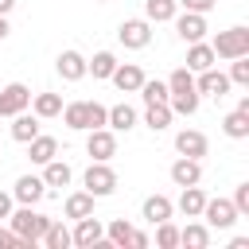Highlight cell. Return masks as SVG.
<instances>
[{"label": "cell", "mask_w": 249, "mask_h": 249, "mask_svg": "<svg viewBox=\"0 0 249 249\" xmlns=\"http://www.w3.org/2000/svg\"><path fill=\"white\" fill-rule=\"evenodd\" d=\"M144 124H148L152 132H163V128L171 124V109H167V101H160V105H148V113H144Z\"/></svg>", "instance_id": "d6a6232c"}, {"label": "cell", "mask_w": 249, "mask_h": 249, "mask_svg": "<svg viewBox=\"0 0 249 249\" xmlns=\"http://www.w3.org/2000/svg\"><path fill=\"white\" fill-rule=\"evenodd\" d=\"M31 109H35L39 121L58 117V113H62V97H58V93H35V97H31Z\"/></svg>", "instance_id": "cb8c5ba5"}, {"label": "cell", "mask_w": 249, "mask_h": 249, "mask_svg": "<svg viewBox=\"0 0 249 249\" xmlns=\"http://www.w3.org/2000/svg\"><path fill=\"white\" fill-rule=\"evenodd\" d=\"M86 152H89L93 160H105V163H109V160L117 156V136H113V128H105V124H101V128H89Z\"/></svg>", "instance_id": "8992f818"}, {"label": "cell", "mask_w": 249, "mask_h": 249, "mask_svg": "<svg viewBox=\"0 0 249 249\" xmlns=\"http://www.w3.org/2000/svg\"><path fill=\"white\" fill-rule=\"evenodd\" d=\"M198 218H206V226H214V230H230L241 214L233 210V202L230 198H206V206H202V214Z\"/></svg>", "instance_id": "277c9868"}, {"label": "cell", "mask_w": 249, "mask_h": 249, "mask_svg": "<svg viewBox=\"0 0 249 249\" xmlns=\"http://www.w3.org/2000/svg\"><path fill=\"white\" fill-rule=\"evenodd\" d=\"M105 117H109V109H105V105H97V101H89V128H101V124H105Z\"/></svg>", "instance_id": "f35d334b"}, {"label": "cell", "mask_w": 249, "mask_h": 249, "mask_svg": "<svg viewBox=\"0 0 249 249\" xmlns=\"http://www.w3.org/2000/svg\"><path fill=\"white\" fill-rule=\"evenodd\" d=\"M39 136V117H27V113H16V121H12V140H19V144H27V140H35Z\"/></svg>", "instance_id": "484cf974"}, {"label": "cell", "mask_w": 249, "mask_h": 249, "mask_svg": "<svg viewBox=\"0 0 249 249\" xmlns=\"http://www.w3.org/2000/svg\"><path fill=\"white\" fill-rule=\"evenodd\" d=\"M136 93L144 97V105H160V101H167V97H171V93H167V82H156V78H152V82L144 78Z\"/></svg>", "instance_id": "1f68e13d"}, {"label": "cell", "mask_w": 249, "mask_h": 249, "mask_svg": "<svg viewBox=\"0 0 249 249\" xmlns=\"http://www.w3.org/2000/svg\"><path fill=\"white\" fill-rule=\"evenodd\" d=\"M86 191H89L93 198L113 195V191H117V171H113L105 160H93V163L86 167Z\"/></svg>", "instance_id": "3957f363"}, {"label": "cell", "mask_w": 249, "mask_h": 249, "mask_svg": "<svg viewBox=\"0 0 249 249\" xmlns=\"http://www.w3.org/2000/svg\"><path fill=\"white\" fill-rule=\"evenodd\" d=\"M8 31H12V27H8V19L0 16V39H8Z\"/></svg>", "instance_id": "f6af8a7d"}, {"label": "cell", "mask_w": 249, "mask_h": 249, "mask_svg": "<svg viewBox=\"0 0 249 249\" xmlns=\"http://www.w3.org/2000/svg\"><path fill=\"white\" fill-rule=\"evenodd\" d=\"M16 245H23L16 237V230H0V249H16Z\"/></svg>", "instance_id": "60d3db41"}, {"label": "cell", "mask_w": 249, "mask_h": 249, "mask_svg": "<svg viewBox=\"0 0 249 249\" xmlns=\"http://www.w3.org/2000/svg\"><path fill=\"white\" fill-rule=\"evenodd\" d=\"M171 183H175V187H195V183H202V163L191 160V156H179V160L171 163Z\"/></svg>", "instance_id": "8fae6325"}, {"label": "cell", "mask_w": 249, "mask_h": 249, "mask_svg": "<svg viewBox=\"0 0 249 249\" xmlns=\"http://www.w3.org/2000/svg\"><path fill=\"white\" fill-rule=\"evenodd\" d=\"M8 218H12V230H16V237L23 241V249L39 245L43 230L51 226V218H47V214H39V210H31V206H19V210H12Z\"/></svg>", "instance_id": "6da1fadb"}, {"label": "cell", "mask_w": 249, "mask_h": 249, "mask_svg": "<svg viewBox=\"0 0 249 249\" xmlns=\"http://www.w3.org/2000/svg\"><path fill=\"white\" fill-rule=\"evenodd\" d=\"M175 148H179V156L202 160V156H206V136H202L198 128H183V132H175Z\"/></svg>", "instance_id": "5bb4252c"}, {"label": "cell", "mask_w": 249, "mask_h": 249, "mask_svg": "<svg viewBox=\"0 0 249 249\" xmlns=\"http://www.w3.org/2000/svg\"><path fill=\"white\" fill-rule=\"evenodd\" d=\"M27 105H31V89H27L23 82H12V86L0 89V117H16V113H23Z\"/></svg>", "instance_id": "52a82bcc"}, {"label": "cell", "mask_w": 249, "mask_h": 249, "mask_svg": "<svg viewBox=\"0 0 249 249\" xmlns=\"http://www.w3.org/2000/svg\"><path fill=\"white\" fill-rule=\"evenodd\" d=\"M105 237V226L93 218V214H86V218H78V226H74V233H70V241L78 245V249H93L97 241Z\"/></svg>", "instance_id": "ba28073f"}, {"label": "cell", "mask_w": 249, "mask_h": 249, "mask_svg": "<svg viewBox=\"0 0 249 249\" xmlns=\"http://www.w3.org/2000/svg\"><path fill=\"white\" fill-rule=\"evenodd\" d=\"M179 245H187V249H206V245H210V230L198 226V222H191V226L179 230Z\"/></svg>", "instance_id": "83f0119b"}, {"label": "cell", "mask_w": 249, "mask_h": 249, "mask_svg": "<svg viewBox=\"0 0 249 249\" xmlns=\"http://www.w3.org/2000/svg\"><path fill=\"white\" fill-rule=\"evenodd\" d=\"M27 156H31V163H47V160L58 156V140L54 136H35V140H27Z\"/></svg>", "instance_id": "44dd1931"}, {"label": "cell", "mask_w": 249, "mask_h": 249, "mask_svg": "<svg viewBox=\"0 0 249 249\" xmlns=\"http://www.w3.org/2000/svg\"><path fill=\"white\" fill-rule=\"evenodd\" d=\"M167 109H171V113H183V117H195V113H198V89L171 93V97H167Z\"/></svg>", "instance_id": "f546056e"}, {"label": "cell", "mask_w": 249, "mask_h": 249, "mask_svg": "<svg viewBox=\"0 0 249 249\" xmlns=\"http://www.w3.org/2000/svg\"><path fill=\"white\" fill-rule=\"evenodd\" d=\"M214 62H218V58H214L210 43H202V39H198V43H191V47H187V70H191V74H198V70H206V66H214Z\"/></svg>", "instance_id": "e0dca14e"}, {"label": "cell", "mask_w": 249, "mask_h": 249, "mask_svg": "<svg viewBox=\"0 0 249 249\" xmlns=\"http://www.w3.org/2000/svg\"><path fill=\"white\" fill-rule=\"evenodd\" d=\"M117 39H121L128 51H140V47L152 43V23H148V19H124V23L117 27Z\"/></svg>", "instance_id": "5b68a950"}, {"label": "cell", "mask_w": 249, "mask_h": 249, "mask_svg": "<svg viewBox=\"0 0 249 249\" xmlns=\"http://www.w3.org/2000/svg\"><path fill=\"white\" fill-rule=\"evenodd\" d=\"M62 121H66L74 132H89V101H70V105H62Z\"/></svg>", "instance_id": "ac0fdd59"}, {"label": "cell", "mask_w": 249, "mask_h": 249, "mask_svg": "<svg viewBox=\"0 0 249 249\" xmlns=\"http://www.w3.org/2000/svg\"><path fill=\"white\" fill-rule=\"evenodd\" d=\"M8 214H12V195L0 191V218H8Z\"/></svg>", "instance_id": "7bdbcfd3"}, {"label": "cell", "mask_w": 249, "mask_h": 249, "mask_svg": "<svg viewBox=\"0 0 249 249\" xmlns=\"http://www.w3.org/2000/svg\"><path fill=\"white\" fill-rule=\"evenodd\" d=\"M93 4H109V0H93Z\"/></svg>", "instance_id": "bcb514c9"}, {"label": "cell", "mask_w": 249, "mask_h": 249, "mask_svg": "<svg viewBox=\"0 0 249 249\" xmlns=\"http://www.w3.org/2000/svg\"><path fill=\"white\" fill-rule=\"evenodd\" d=\"M171 210H175V206H171V198H167V195H148V198H144V206H140L144 222H152V226H156V222H167V218H171Z\"/></svg>", "instance_id": "9a60e30c"}, {"label": "cell", "mask_w": 249, "mask_h": 249, "mask_svg": "<svg viewBox=\"0 0 249 249\" xmlns=\"http://www.w3.org/2000/svg\"><path fill=\"white\" fill-rule=\"evenodd\" d=\"M175 12H179L175 0H144V19L148 23H167V19H175Z\"/></svg>", "instance_id": "7402d4cb"}, {"label": "cell", "mask_w": 249, "mask_h": 249, "mask_svg": "<svg viewBox=\"0 0 249 249\" xmlns=\"http://www.w3.org/2000/svg\"><path fill=\"white\" fill-rule=\"evenodd\" d=\"M109 78H113V86H117L121 93H136L140 82H144V70H140L136 62H117V70H113Z\"/></svg>", "instance_id": "4fadbf2b"}, {"label": "cell", "mask_w": 249, "mask_h": 249, "mask_svg": "<svg viewBox=\"0 0 249 249\" xmlns=\"http://www.w3.org/2000/svg\"><path fill=\"white\" fill-rule=\"evenodd\" d=\"M54 66H58V74H62L66 82H82V78H86V58H82L78 51H62Z\"/></svg>", "instance_id": "2e32d148"}, {"label": "cell", "mask_w": 249, "mask_h": 249, "mask_svg": "<svg viewBox=\"0 0 249 249\" xmlns=\"http://www.w3.org/2000/svg\"><path fill=\"white\" fill-rule=\"evenodd\" d=\"M202 206H206V195L198 191V183H195V187H183V195H179V210H183L187 218H198Z\"/></svg>", "instance_id": "4316f807"}, {"label": "cell", "mask_w": 249, "mask_h": 249, "mask_svg": "<svg viewBox=\"0 0 249 249\" xmlns=\"http://www.w3.org/2000/svg\"><path fill=\"white\" fill-rule=\"evenodd\" d=\"M214 58H237V54H249V27H230V31H218L214 43H210Z\"/></svg>", "instance_id": "7a4b0ae2"}, {"label": "cell", "mask_w": 249, "mask_h": 249, "mask_svg": "<svg viewBox=\"0 0 249 249\" xmlns=\"http://www.w3.org/2000/svg\"><path fill=\"white\" fill-rule=\"evenodd\" d=\"M43 195H47V183H43L39 175H19V179H16V191H12V198H16V202L35 206Z\"/></svg>", "instance_id": "7c38bea8"}, {"label": "cell", "mask_w": 249, "mask_h": 249, "mask_svg": "<svg viewBox=\"0 0 249 249\" xmlns=\"http://www.w3.org/2000/svg\"><path fill=\"white\" fill-rule=\"evenodd\" d=\"M222 132L233 136V140H245V136H249V113H241V109L226 113V117H222Z\"/></svg>", "instance_id": "d4e9b609"}, {"label": "cell", "mask_w": 249, "mask_h": 249, "mask_svg": "<svg viewBox=\"0 0 249 249\" xmlns=\"http://www.w3.org/2000/svg\"><path fill=\"white\" fill-rule=\"evenodd\" d=\"M175 31H179V39L183 43H198L202 35H206V16L202 12H175Z\"/></svg>", "instance_id": "9c48e42d"}, {"label": "cell", "mask_w": 249, "mask_h": 249, "mask_svg": "<svg viewBox=\"0 0 249 249\" xmlns=\"http://www.w3.org/2000/svg\"><path fill=\"white\" fill-rule=\"evenodd\" d=\"M230 202H233V210H237V214H249V183H241V187L233 191V198H230Z\"/></svg>", "instance_id": "74e56055"}, {"label": "cell", "mask_w": 249, "mask_h": 249, "mask_svg": "<svg viewBox=\"0 0 249 249\" xmlns=\"http://www.w3.org/2000/svg\"><path fill=\"white\" fill-rule=\"evenodd\" d=\"M105 237H109L117 249H124V245H128V237H132V226H128L124 218H113V222L105 226Z\"/></svg>", "instance_id": "e575fe53"}, {"label": "cell", "mask_w": 249, "mask_h": 249, "mask_svg": "<svg viewBox=\"0 0 249 249\" xmlns=\"http://www.w3.org/2000/svg\"><path fill=\"white\" fill-rule=\"evenodd\" d=\"M156 245L160 249H175L179 245V230L171 226V218L167 222H156Z\"/></svg>", "instance_id": "8d00e7d4"}, {"label": "cell", "mask_w": 249, "mask_h": 249, "mask_svg": "<svg viewBox=\"0 0 249 249\" xmlns=\"http://www.w3.org/2000/svg\"><path fill=\"white\" fill-rule=\"evenodd\" d=\"M117 70V54L113 51H97L89 62H86V74H93V78H109Z\"/></svg>", "instance_id": "f1b7e54d"}, {"label": "cell", "mask_w": 249, "mask_h": 249, "mask_svg": "<svg viewBox=\"0 0 249 249\" xmlns=\"http://www.w3.org/2000/svg\"><path fill=\"white\" fill-rule=\"evenodd\" d=\"M128 249H148V233L132 230V237H128Z\"/></svg>", "instance_id": "b9f144b4"}, {"label": "cell", "mask_w": 249, "mask_h": 249, "mask_svg": "<svg viewBox=\"0 0 249 249\" xmlns=\"http://www.w3.org/2000/svg\"><path fill=\"white\" fill-rule=\"evenodd\" d=\"M175 4H183L187 12H202V16H206V12H210L218 0H175Z\"/></svg>", "instance_id": "ab89813d"}, {"label": "cell", "mask_w": 249, "mask_h": 249, "mask_svg": "<svg viewBox=\"0 0 249 249\" xmlns=\"http://www.w3.org/2000/svg\"><path fill=\"white\" fill-rule=\"evenodd\" d=\"M233 66H230V86H249V54H237V58H230Z\"/></svg>", "instance_id": "d590c367"}, {"label": "cell", "mask_w": 249, "mask_h": 249, "mask_svg": "<svg viewBox=\"0 0 249 249\" xmlns=\"http://www.w3.org/2000/svg\"><path fill=\"white\" fill-rule=\"evenodd\" d=\"M187 89H195V74H191L187 66L171 70V74H167V93H187Z\"/></svg>", "instance_id": "836d02e7"}, {"label": "cell", "mask_w": 249, "mask_h": 249, "mask_svg": "<svg viewBox=\"0 0 249 249\" xmlns=\"http://www.w3.org/2000/svg\"><path fill=\"white\" fill-rule=\"evenodd\" d=\"M195 89H198V93H210V97H226V93H230V78H226L222 70L206 66V70H198V78H195Z\"/></svg>", "instance_id": "30bf717a"}, {"label": "cell", "mask_w": 249, "mask_h": 249, "mask_svg": "<svg viewBox=\"0 0 249 249\" xmlns=\"http://www.w3.org/2000/svg\"><path fill=\"white\" fill-rule=\"evenodd\" d=\"M62 214L66 218H86V214H93V195L89 191H74V195H66V202H62Z\"/></svg>", "instance_id": "d6986e66"}, {"label": "cell", "mask_w": 249, "mask_h": 249, "mask_svg": "<svg viewBox=\"0 0 249 249\" xmlns=\"http://www.w3.org/2000/svg\"><path fill=\"white\" fill-rule=\"evenodd\" d=\"M132 124H136V109H132V105H124V101H121V105H113V109H109V117H105V128H113V132H128Z\"/></svg>", "instance_id": "ffe728a7"}, {"label": "cell", "mask_w": 249, "mask_h": 249, "mask_svg": "<svg viewBox=\"0 0 249 249\" xmlns=\"http://www.w3.org/2000/svg\"><path fill=\"white\" fill-rule=\"evenodd\" d=\"M70 163H62V160H47L43 163V183L47 187H70Z\"/></svg>", "instance_id": "603a6c76"}, {"label": "cell", "mask_w": 249, "mask_h": 249, "mask_svg": "<svg viewBox=\"0 0 249 249\" xmlns=\"http://www.w3.org/2000/svg\"><path fill=\"white\" fill-rule=\"evenodd\" d=\"M39 241H43L47 249H66V245H74V241H70V230H66L62 222H51V226L43 230V237H39Z\"/></svg>", "instance_id": "4dcf8cb0"}, {"label": "cell", "mask_w": 249, "mask_h": 249, "mask_svg": "<svg viewBox=\"0 0 249 249\" xmlns=\"http://www.w3.org/2000/svg\"><path fill=\"white\" fill-rule=\"evenodd\" d=\"M12 8H16V0H0V16H8Z\"/></svg>", "instance_id": "ee69618b"}]
</instances>
